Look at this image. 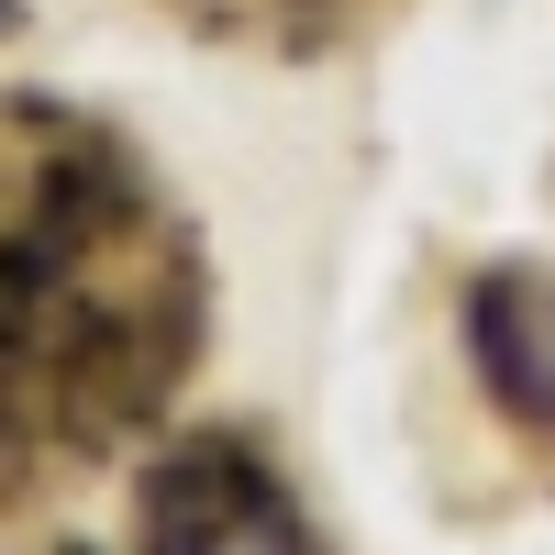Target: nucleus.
<instances>
[{
  "instance_id": "f257e3e1",
  "label": "nucleus",
  "mask_w": 555,
  "mask_h": 555,
  "mask_svg": "<svg viewBox=\"0 0 555 555\" xmlns=\"http://www.w3.org/2000/svg\"><path fill=\"white\" fill-rule=\"evenodd\" d=\"M211 356V245L112 112L0 89V522L167 434Z\"/></svg>"
},
{
  "instance_id": "f03ea898",
  "label": "nucleus",
  "mask_w": 555,
  "mask_h": 555,
  "mask_svg": "<svg viewBox=\"0 0 555 555\" xmlns=\"http://www.w3.org/2000/svg\"><path fill=\"white\" fill-rule=\"evenodd\" d=\"M133 555H334L267 423L211 411L145 444L133 467Z\"/></svg>"
},
{
  "instance_id": "7ed1b4c3",
  "label": "nucleus",
  "mask_w": 555,
  "mask_h": 555,
  "mask_svg": "<svg viewBox=\"0 0 555 555\" xmlns=\"http://www.w3.org/2000/svg\"><path fill=\"white\" fill-rule=\"evenodd\" d=\"M455 356H467V389L489 400V423L555 478V267L544 256L478 267L455 289Z\"/></svg>"
},
{
  "instance_id": "20e7f679",
  "label": "nucleus",
  "mask_w": 555,
  "mask_h": 555,
  "mask_svg": "<svg viewBox=\"0 0 555 555\" xmlns=\"http://www.w3.org/2000/svg\"><path fill=\"white\" fill-rule=\"evenodd\" d=\"M156 12L178 34H201V44H234V56H345V44L366 34H389L400 23V0H156Z\"/></svg>"
},
{
  "instance_id": "39448f33",
  "label": "nucleus",
  "mask_w": 555,
  "mask_h": 555,
  "mask_svg": "<svg viewBox=\"0 0 555 555\" xmlns=\"http://www.w3.org/2000/svg\"><path fill=\"white\" fill-rule=\"evenodd\" d=\"M12 23H23V0H0V34H12Z\"/></svg>"
},
{
  "instance_id": "423d86ee",
  "label": "nucleus",
  "mask_w": 555,
  "mask_h": 555,
  "mask_svg": "<svg viewBox=\"0 0 555 555\" xmlns=\"http://www.w3.org/2000/svg\"><path fill=\"white\" fill-rule=\"evenodd\" d=\"M44 555H101V544H44Z\"/></svg>"
}]
</instances>
